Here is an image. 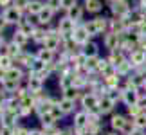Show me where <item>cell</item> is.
Wrapping results in <instances>:
<instances>
[{
	"mask_svg": "<svg viewBox=\"0 0 146 135\" xmlns=\"http://www.w3.org/2000/svg\"><path fill=\"white\" fill-rule=\"evenodd\" d=\"M29 135H45V133L40 126H36V128H29Z\"/></svg>",
	"mask_w": 146,
	"mask_h": 135,
	"instance_id": "74e56055",
	"label": "cell"
},
{
	"mask_svg": "<svg viewBox=\"0 0 146 135\" xmlns=\"http://www.w3.org/2000/svg\"><path fill=\"white\" fill-rule=\"evenodd\" d=\"M83 5H85L87 15L98 16V15L103 13V9H105V0H85Z\"/></svg>",
	"mask_w": 146,
	"mask_h": 135,
	"instance_id": "9a60e30c",
	"label": "cell"
},
{
	"mask_svg": "<svg viewBox=\"0 0 146 135\" xmlns=\"http://www.w3.org/2000/svg\"><path fill=\"white\" fill-rule=\"evenodd\" d=\"M106 7H108L110 16H114V18H126L133 5L130 2H125V0H114V2L106 4Z\"/></svg>",
	"mask_w": 146,
	"mask_h": 135,
	"instance_id": "7a4b0ae2",
	"label": "cell"
},
{
	"mask_svg": "<svg viewBox=\"0 0 146 135\" xmlns=\"http://www.w3.org/2000/svg\"><path fill=\"white\" fill-rule=\"evenodd\" d=\"M9 40H13L20 49H24V50H27V49H29V45H33L31 36H29V34H24V32H20L16 27L13 29V32H11V38H9Z\"/></svg>",
	"mask_w": 146,
	"mask_h": 135,
	"instance_id": "4fadbf2b",
	"label": "cell"
},
{
	"mask_svg": "<svg viewBox=\"0 0 146 135\" xmlns=\"http://www.w3.org/2000/svg\"><path fill=\"white\" fill-rule=\"evenodd\" d=\"M78 2H81V0H61V13H65L70 7H74Z\"/></svg>",
	"mask_w": 146,
	"mask_h": 135,
	"instance_id": "e575fe53",
	"label": "cell"
},
{
	"mask_svg": "<svg viewBox=\"0 0 146 135\" xmlns=\"http://www.w3.org/2000/svg\"><path fill=\"white\" fill-rule=\"evenodd\" d=\"M20 85H22L20 81H13V79H7V77H5L4 83H2L0 87H2V88H4L9 95H15V92L18 90V87H20Z\"/></svg>",
	"mask_w": 146,
	"mask_h": 135,
	"instance_id": "83f0119b",
	"label": "cell"
},
{
	"mask_svg": "<svg viewBox=\"0 0 146 135\" xmlns=\"http://www.w3.org/2000/svg\"><path fill=\"white\" fill-rule=\"evenodd\" d=\"M105 2H106V4H108V2H114V0H105Z\"/></svg>",
	"mask_w": 146,
	"mask_h": 135,
	"instance_id": "7bdbcfd3",
	"label": "cell"
},
{
	"mask_svg": "<svg viewBox=\"0 0 146 135\" xmlns=\"http://www.w3.org/2000/svg\"><path fill=\"white\" fill-rule=\"evenodd\" d=\"M70 124L74 128H88V124H90V115H88V112L78 108L70 117Z\"/></svg>",
	"mask_w": 146,
	"mask_h": 135,
	"instance_id": "9c48e42d",
	"label": "cell"
},
{
	"mask_svg": "<svg viewBox=\"0 0 146 135\" xmlns=\"http://www.w3.org/2000/svg\"><path fill=\"white\" fill-rule=\"evenodd\" d=\"M35 56H36V60H40L43 61V63H54L56 61V52H52V50H49L45 47H36L35 49Z\"/></svg>",
	"mask_w": 146,
	"mask_h": 135,
	"instance_id": "d6986e66",
	"label": "cell"
},
{
	"mask_svg": "<svg viewBox=\"0 0 146 135\" xmlns=\"http://www.w3.org/2000/svg\"><path fill=\"white\" fill-rule=\"evenodd\" d=\"M81 52L87 56V58H96V56H101V43L98 40H90L88 43H85L81 47Z\"/></svg>",
	"mask_w": 146,
	"mask_h": 135,
	"instance_id": "ac0fdd59",
	"label": "cell"
},
{
	"mask_svg": "<svg viewBox=\"0 0 146 135\" xmlns=\"http://www.w3.org/2000/svg\"><path fill=\"white\" fill-rule=\"evenodd\" d=\"M58 135H60V133H58Z\"/></svg>",
	"mask_w": 146,
	"mask_h": 135,
	"instance_id": "bcb514c9",
	"label": "cell"
},
{
	"mask_svg": "<svg viewBox=\"0 0 146 135\" xmlns=\"http://www.w3.org/2000/svg\"><path fill=\"white\" fill-rule=\"evenodd\" d=\"M4 79H5V70H2V69H0V85L4 83Z\"/></svg>",
	"mask_w": 146,
	"mask_h": 135,
	"instance_id": "60d3db41",
	"label": "cell"
},
{
	"mask_svg": "<svg viewBox=\"0 0 146 135\" xmlns=\"http://www.w3.org/2000/svg\"><path fill=\"white\" fill-rule=\"evenodd\" d=\"M63 15H65V16H69L70 20H74L76 24H81V22H85V15H87V11H85V5H83V2H78L74 7H70L69 11H65Z\"/></svg>",
	"mask_w": 146,
	"mask_h": 135,
	"instance_id": "30bf717a",
	"label": "cell"
},
{
	"mask_svg": "<svg viewBox=\"0 0 146 135\" xmlns=\"http://www.w3.org/2000/svg\"><path fill=\"white\" fill-rule=\"evenodd\" d=\"M36 18L35 16H29V15H25L24 18H22L20 22H18V25H16V29H18L20 32H24V34H33V31L36 29Z\"/></svg>",
	"mask_w": 146,
	"mask_h": 135,
	"instance_id": "7c38bea8",
	"label": "cell"
},
{
	"mask_svg": "<svg viewBox=\"0 0 146 135\" xmlns=\"http://www.w3.org/2000/svg\"><path fill=\"white\" fill-rule=\"evenodd\" d=\"M106 60H108L110 63L117 69V67H119L123 61L128 60V54H125L121 49H117V50H112V52H106Z\"/></svg>",
	"mask_w": 146,
	"mask_h": 135,
	"instance_id": "603a6c76",
	"label": "cell"
},
{
	"mask_svg": "<svg viewBox=\"0 0 146 135\" xmlns=\"http://www.w3.org/2000/svg\"><path fill=\"white\" fill-rule=\"evenodd\" d=\"M56 11H52L49 7V5H45L40 13H38L35 18H36V24L38 25H42V27H49V25H52V24H56Z\"/></svg>",
	"mask_w": 146,
	"mask_h": 135,
	"instance_id": "52a82bcc",
	"label": "cell"
},
{
	"mask_svg": "<svg viewBox=\"0 0 146 135\" xmlns=\"http://www.w3.org/2000/svg\"><path fill=\"white\" fill-rule=\"evenodd\" d=\"M15 0H0V9H5V7H9V5H13Z\"/></svg>",
	"mask_w": 146,
	"mask_h": 135,
	"instance_id": "ab89813d",
	"label": "cell"
},
{
	"mask_svg": "<svg viewBox=\"0 0 146 135\" xmlns=\"http://www.w3.org/2000/svg\"><path fill=\"white\" fill-rule=\"evenodd\" d=\"M143 69H144V72H146V63H144V65H143Z\"/></svg>",
	"mask_w": 146,
	"mask_h": 135,
	"instance_id": "ee69618b",
	"label": "cell"
},
{
	"mask_svg": "<svg viewBox=\"0 0 146 135\" xmlns=\"http://www.w3.org/2000/svg\"><path fill=\"white\" fill-rule=\"evenodd\" d=\"M98 108H99V112H101V114H103L105 117H108L110 114H114V112L117 110V105L108 97V95H103V97H99V105H98Z\"/></svg>",
	"mask_w": 146,
	"mask_h": 135,
	"instance_id": "2e32d148",
	"label": "cell"
},
{
	"mask_svg": "<svg viewBox=\"0 0 146 135\" xmlns=\"http://www.w3.org/2000/svg\"><path fill=\"white\" fill-rule=\"evenodd\" d=\"M121 38L119 34H114V32H105L101 36V47H103L106 52H112V50H117L121 45Z\"/></svg>",
	"mask_w": 146,
	"mask_h": 135,
	"instance_id": "ba28073f",
	"label": "cell"
},
{
	"mask_svg": "<svg viewBox=\"0 0 146 135\" xmlns=\"http://www.w3.org/2000/svg\"><path fill=\"white\" fill-rule=\"evenodd\" d=\"M0 16H2V20L9 27H16V25H18V22L25 16V13H24V11H20V9H16L15 5H9V7H5V9L0 11Z\"/></svg>",
	"mask_w": 146,
	"mask_h": 135,
	"instance_id": "3957f363",
	"label": "cell"
},
{
	"mask_svg": "<svg viewBox=\"0 0 146 135\" xmlns=\"http://www.w3.org/2000/svg\"><path fill=\"white\" fill-rule=\"evenodd\" d=\"M126 135H146V130H139V128H132Z\"/></svg>",
	"mask_w": 146,
	"mask_h": 135,
	"instance_id": "f35d334b",
	"label": "cell"
},
{
	"mask_svg": "<svg viewBox=\"0 0 146 135\" xmlns=\"http://www.w3.org/2000/svg\"><path fill=\"white\" fill-rule=\"evenodd\" d=\"M81 135H94V133H90V130H88V128H87V130H85V132H83Z\"/></svg>",
	"mask_w": 146,
	"mask_h": 135,
	"instance_id": "b9f144b4",
	"label": "cell"
},
{
	"mask_svg": "<svg viewBox=\"0 0 146 135\" xmlns=\"http://www.w3.org/2000/svg\"><path fill=\"white\" fill-rule=\"evenodd\" d=\"M47 40V29L45 27H42V25H36V29L33 31V34H31V42L35 47H42L43 43H45Z\"/></svg>",
	"mask_w": 146,
	"mask_h": 135,
	"instance_id": "ffe728a7",
	"label": "cell"
},
{
	"mask_svg": "<svg viewBox=\"0 0 146 135\" xmlns=\"http://www.w3.org/2000/svg\"><path fill=\"white\" fill-rule=\"evenodd\" d=\"M98 105H99V95L94 94V92H85L80 99V108L88 112V114L98 110Z\"/></svg>",
	"mask_w": 146,
	"mask_h": 135,
	"instance_id": "5b68a950",
	"label": "cell"
},
{
	"mask_svg": "<svg viewBox=\"0 0 146 135\" xmlns=\"http://www.w3.org/2000/svg\"><path fill=\"white\" fill-rule=\"evenodd\" d=\"M115 70H117V74H119V76H130L132 72H133V65L130 63V60H126V61H123Z\"/></svg>",
	"mask_w": 146,
	"mask_h": 135,
	"instance_id": "4dcf8cb0",
	"label": "cell"
},
{
	"mask_svg": "<svg viewBox=\"0 0 146 135\" xmlns=\"http://www.w3.org/2000/svg\"><path fill=\"white\" fill-rule=\"evenodd\" d=\"M16 63H15V60L11 58V56H7V54H0V69L2 70H5L7 72L9 69H13Z\"/></svg>",
	"mask_w": 146,
	"mask_h": 135,
	"instance_id": "f546056e",
	"label": "cell"
},
{
	"mask_svg": "<svg viewBox=\"0 0 146 135\" xmlns=\"http://www.w3.org/2000/svg\"><path fill=\"white\" fill-rule=\"evenodd\" d=\"M72 40H74L80 47H83L85 43H88L92 40L90 36H88V32L85 31V27H83V24H78L76 25V29H74V32H72Z\"/></svg>",
	"mask_w": 146,
	"mask_h": 135,
	"instance_id": "e0dca14e",
	"label": "cell"
},
{
	"mask_svg": "<svg viewBox=\"0 0 146 135\" xmlns=\"http://www.w3.org/2000/svg\"><path fill=\"white\" fill-rule=\"evenodd\" d=\"M43 7H45V0H31L29 5H27L25 15H29V16H36Z\"/></svg>",
	"mask_w": 146,
	"mask_h": 135,
	"instance_id": "484cf974",
	"label": "cell"
},
{
	"mask_svg": "<svg viewBox=\"0 0 146 135\" xmlns=\"http://www.w3.org/2000/svg\"><path fill=\"white\" fill-rule=\"evenodd\" d=\"M106 95H108V97H110L112 101H114L115 105H121V99H123V92H121L119 88H110V90H108V94H106Z\"/></svg>",
	"mask_w": 146,
	"mask_h": 135,
	"instance_id": "1f68e13d",
	"label": "cell"
},
{
	"mask_svg": "<svg viewBox=\"0 0 146 135\" xmlns=\"http://www.w3.org/2000/svg\"><path fill=\"white\" fill-rule=\"evenodd\" d=\"M106 124H108L110 130L114 132H121V133H128L133 128V119L128 117L125 112H119L115 110L114 114H110L106 117Z\"/></svg>",
	"mask_w": 146,
	"mask_h": 135,
	"instance_id": "6da1fadb",
	"label": "cell"
},
{
	"mask_svg": "<svg viewBox=\"0 0 146 135\" xmlns=\"http://www.w3.org/2000/svg\"><path fill=\"white\" fill-rule=\"evenodd\" d=\"M24 83H25V87L29 88V92L35 94V92H40V90L45 88L47 77L42 76V74H33V72L27 70V76H25V81Z\"/></svg>",
	"mask_w": 146,
	"mask_h": 135,
	"instance_id": "277c9868",
	"label": "cell"
},
{
	"mask_svg": "<svg viewBox=\"0 0 146 135\" xmlns=\"http://www.w3.org/2000/svg\"><path fill=\"white\" fill-rule=\"evenodd\" d=\"M125 2H130V0H125Z\"/></svg>",
	"mask_w": 146,
	"mask_h": 135,
	"instance_id": "f6af8a7d",
	"label": "cell"
},
{
	"mask_svg": "<svg viewBox=\"0 0 146 135\" xmlns=\"http://www.w3.org/2000/svg\"><path fill=\"white\" fill-rule=\"evenodd\" d=\"M45 5H49L52 11H56V15L61 13V0H45Z\"/></svg>",
	"mask_w": 146,
	"mask_h": 135,
	"instance_id": "836d02e7",
	"label": "cell"
},
{
	"mask_svg": "<svg viewBox=\"0 0 146 135\" xmlns=\"http://www.w3.org/2000/svg\"><path fill=\"white\" fill-rule=\"evenodd\" d=\"M0 135H15V128H9V126H0Z\"/></svg>",
	"mask_w": 146,
	"mask_h": 135,
	"instance_id": "8d00e7d4",
	"label": "cell"
},
{
	"mask_svg": "<svg viewBox=\"0 0 146 135\" xmlns=\"http://www.w3.org/2000/svg\"><path fill=\"white\" fill-rule=\"evenodd\" d=\"M58 108H60V112H61L65 117H72V114H74V112L80 108V105H78L76 101L67 99V97H60V99H58Z\"/></svg>",
	"mask_w": 146,
	"mask_h": 135,
	"instance_id": "8fae6325",
	"label": "cell"
},
{
	"mask_svg": "<svg viewBox=\"0 0 146 135\" xmlns=\"http://www.w3.org/2000/svg\"><path fill=\"white\" fill-rule=\"evenodd\" d=\"M139 103V95H137V90L135 88H128L123 92V99H121V105L125 106H132V105H137Z\"/></svg>",
	"mask_w": 146,
	"mask_h": 135,
	"instance_id": "7402d4cb",
	"label": "cell"
},
{
	"mask_svg": "<svg viewBox=\"0 0 146 135\" xmlns=\"http://www.w3.org/2000/svg\"><path fill=\"white\" fill-rule=\"evenodd\" d=\"M29 2H31V0H15L13 5H15L16 9H20V11H24V13H25V11H27V5H29Z\"/></svg>",
	"mask_w": 146,
	"mask_h": 135,
	"instance_id": "d590c367",
	"label": "cell"
},
{
	"mask_svg": "<svg viewBox=\"0 0 146 135\" xmlns=\"http://www.w3.org/2000/svg\"><path fill=\"white\" fill-rule=\"evenodd\" d=\"M94 22H96V25H98V29H99V34L103 36L105 32H108V16H105V15H98V16H92Z\"/></svg>",
	"mask_w": 146,
	"mask_h": 135,
	"instance_id": "4316f807",
	"label": "cell"
},
{
	"mask_svg": "<svg viewBox=\"0 0 146 135\" xmlns=\"http://www.w3.org/2000/svg\"><path fill=\"white\" fill-rule=\"evenodd\" d=\"M76 22L74 20H70L69 16H65V15H61L58 20H56V27H58V32L61 36H72V32H74V29H76Z\"/></svg>",
	"mask_w": 146,
	"mask_h": 135,
	"instance_id": "8992f818",
	"label": "cell"
},
{
	"mask_svg": "<svg viewBox=\"0 0 146 135\" xmlns=\"http://www.w3.org/2000/svg\"><path fill=\"white\" fill-rule=\"evenodd\" d=\"M128 60H130V63L133 65V69L143 67L146 63V52H144V50H141V49H135L130 56H128Z\"/></svg>",
	"mask_w": 146,
	"mask_h": 135,
	"instance_id": "cb8c5ba5",
	"label": "cell"
},
{
	"mask_svg": "<svg viewBox=\"0 0 146 135\" xmlns=\"http://www.w3.org/2000/svg\"><path fill=\"white\" fill-rule=\"evenodd\" d=\"M22 50H24V49H20L13 40H7V42L2 45V50H0V54H7V56H11L13 60H16V58L20 56Z\"/></svg>",
	"mask_w": 146,
	"mask_h": 135,
	"instance_id": "44dd1931",
	"label": "cell"
},
{
	"mask_svg": "<svg viewBox=\"0 0 146 135\" xmlns=\"http://www.w3.org/2000/svg\"><path fill=\"white\" fill-rule=\"evenodd\" d=\"M35 58H36V56H35V50H29V49H27V50H22L20 56L15 60V63L18 65V67H22L24 70H29L31 69V63L35 61Z\"/></svg>",
	"mask_w": 146,
	"mask_h": 135,
	"instance_id": "5bb4252c",
	"label": "cell"
},
{
	"mask_svg": "<svg viewBox=\"0 0 146 135\" xmlns=\"http://www.w3.org/2000/svg\"><path fill=\"white\" fill-rule=\"evenodd\" d=\"M133 128H139V130H146V112L137 117H133Z\"/></svg>",
	"mask_w": 146,
	"mask_h": 135,
	"instance_id": "d6a6232c",
	"label": "cell"
},
{
	"mask_svg": "<svg viewBox=\"0 0 146 135\" xmlns=\"http://www.w3.org/2000/svg\"><path fill=\"white\" fill-rule=\"evenodd\" d=\"M83 27H85V31L88 32V36L92 38V40H98V38H101L99 34V29H98V25H96V22H94V18H88L85 22H81Z\"/></svg>",
	"mask_w": 146,
	"mask_h": 135,
	"instance_id": "d4e9b609",
	"label": "cell"
},
{
	"mask_svg": "<svg viewBox=\"0 0 146 135\" xmlns=\"http://www.w3.org/2000/svg\"><path fill=\"white\" fill-rule=\"evenodd\" d=\"M144 108H143V106L141 105H132V106H126V108H125V114L128 115V117H132V119H133V117H137V115H141V114H144Z\"/></svg>",
	"mask_w": 146,
	"mask_h": 135,
	"instance_id": "f1b7e54d",
	"label": "cell"
}]
</instances>
